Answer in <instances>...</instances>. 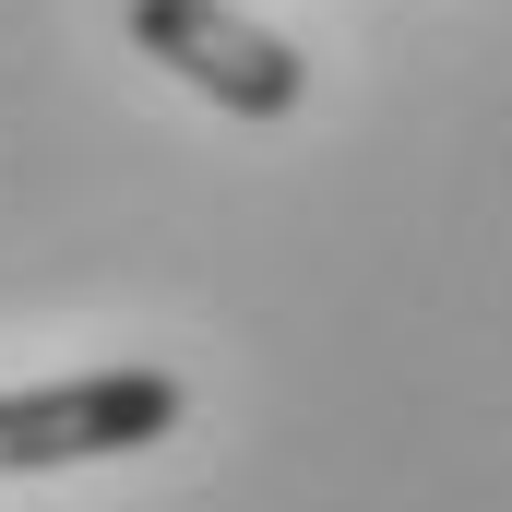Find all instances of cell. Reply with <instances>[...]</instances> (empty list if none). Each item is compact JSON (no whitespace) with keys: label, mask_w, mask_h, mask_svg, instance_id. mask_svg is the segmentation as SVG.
<instances>
[{"label":"cell","mask_w":512,"mask_h":512,"mask_svg":"<svg viewBox=\"0 0 512 512\" xmlns=\"http://www.w3.org/2000/svg\"><path fill=\"white\" fill-rule=\"evenodd\" d=\"M179 370H72V382L0 393V477H36V465H108L179 429Z\"/></svg>","instance_id":"obj_1"},{"label":"cell","mask_w":512,"mask_h":512,"mask_svg":"<svg viewBox=\"0 0 512 512\" xmlns=\"http://www.w3.org/2000/svg\"><path fill=\"white\" fill-rule=\"evenodd\" d=\"M131 48L167 60L227 120H298L310 108V60L286 36H262L251 12H227V0H131Z\"/></svg>","instance_id":"obj_2"}]
</instances>
